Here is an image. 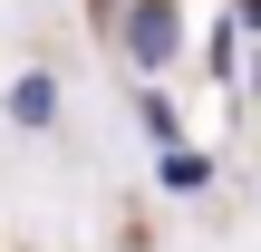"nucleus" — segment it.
Masks as SVG:
<instances>
[{"label": "nucleus", "mask_w": 261, "mask_h": 252, "mask_svg": "<svg viewBox=\"0 0 261 252\" xmlns=\"http://www.w3.org/2000/svg\"><path fill=\"white\" fill-rule=\"evenodd\" d=\"M136 126H145L155 146H184V107H174L165 87H136Z\"/></svg>", "instance_id": "obj_5"}, {"label": "nucleus", "mask_w": 261, "mask_h": 252, "mask_svg": "<svg viewBox=\"0 0 261 252\" xmlns=\"http://www.w3.org/2000/svg\"><path fill=\"white\" fill-rule=\"evenodd\" d=\"M116 49L145 68V87L184 58V0H116Z\"/></svg>", "instance_id": "obj_1"}, {"label": "nucleus", "mask_w": 261, "mask_h": 252, "mask_svg": "<svg viewBox=\"0 0 261 252\" xmlns=\"http://www.w3.org/2000/svg\"><path fill=\"white\" fill-rule=\"evenodd\" d=\"M155 185L174 204H194V194H213V155L203 146H155Z\"/></svg>", "instance_id": "obj_3"}, {"label": "nucleus", "mask_w": 261, "mask_h": 252, "mask_svg": "<svg viewBox=\"0 0 261 252\" xmlns=\"http://www.w3.org/2000/svg\"><path fill=\"white\" fill-rule=\"evenodd\" d=\"M0 117H10L19 136H48V126L68 117V87H58V68H19V78L0 87Z\"/></svg>", "instance_id": "obj_2"}, {"label": "nucleus", "mask_w": 261, "mask_h": 252, "mask_svg": "<svg viewBox=\"0 0 261 252\" xmlns=\"http://www.w3.org/2000/svg\"><path fill=\"white\" fill-rule=\"evenodd\" d=\"M242 39H252V10L232 0V10L213 19V78H223V87H242Z\"/></svg>", "instance_id": "obj_4"}]
</instances>
